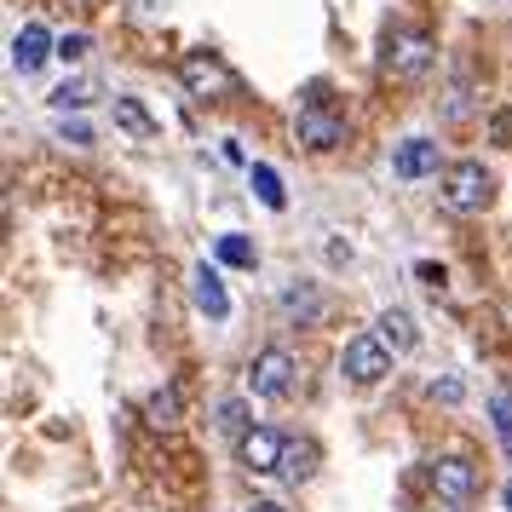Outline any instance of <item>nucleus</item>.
<instances>
[{"mask_svg":"<svg viewBox=\"0 0 512 512\" xmlns=\"http://www.w3.org/2000/svg\"><path fill=\"white\" fill-rule=\"evenodd\" d=\"M380 64H386V75H397V81H420V75L432 70V41H426L420 29H386Z\"/></svg>","mask_w":512,"mask_h":512,"instance_id":"nucleus-1","label":"nucleus"},{"mask_svg":"<svg viewBox=\"0 0 512 512\" xmlns=\"http://www.w3.org/2000/svg\"><path fill=\"white\" fill-rule=\"evenodd\" d=\"M489 190H495V179H489L484 162H455L449 173H443V208L484 213L489 208Z\"/></svg>","mask_w":512,"mask_h":512,"instance_id":"nucleus-2","label":"nucleus"},{"mask_svg":"<svg viewBox=\"0 0 512 512\" xmlns=\"http://www.w3.org/2000/svg\"><path fill=\"white\" fill-rule=\"evenodd\" d=\"M294 133H300V144H305V150H317V156H323V150H334V144L346 139V121L328 110L323 87H311V98L300 104V121H294Z\"/></svg>","mask_w":512,"mask_h":512,"instance_id":"nucleus-3","label":"nucleus"},{"mask_svg":"<svg viewBox=\"0 0 512 512\" xmlns=\"http://www.w3.org/2000/svg\"><path fill=\"white\" fill-rule=\"evenodd\" d=\"M340 374H346L351 386H374V380L392 374V351L380 346V334H357V340H346V351H340Z\"/></svg>","mask_w":512,"mask_h":512,"instance_id":"nucleus-4","label":"nucleus"},{"mask_svg":"<svg viewBox=\"0 0 512 512\" xmlns=\"http://www.w3.org/2000/svg\"><path fill=\"white\" fill-rule=\"evenodd\" d=\"M294 374H300L294 351L265 346L254 363H248V392H254V397H288V392H294Z\"/></svg>","mask_w":512,"mask_h":512,"instance_id":"nucleus-5","label":"nucleus"},{"mask_svg":"<svg viewBox=\"0 0 512 512\" xmlns=\"http://www.w3.org/2000/svg\"><path fill=\"white\" fill-rule=\"evenodd\" d=\"M179 81H185L196 98H225L236 87V75L225 70L213 52H185V58H179Z\"/></svg>","mask_w":512,"mask_h":512,"instance_id":"nucleus-6","label":"nucleus"},{"mask_svg":"<svg viewBox=\"0 0 512 512\" xmlns=\"http://www.w3.org/2000/svg\"><path fill=\"white\" fill-rule=\"evenodd\" d=\"M432 489H438L443 507H466V501L478 495V472H472V461H461V455H443V461H432Z\"/></svg>","mask_w":512,"mask_h":512,"instance_id":"nucleus-7","label":"nucleus"},{"mask_svg":"<svg viewBox=\"0 0 512 512\" xmlns=\"http://www.w3.org/2000/svg\"><path fill=\"white\" fill-rule=\"evenodd\" d=\"M282 449H288V438H277L271 426H248V432L236 438V461L248 466V472H277Z\"/></svg>","mask_w":512,"mask_h":512,"instance_id":"nucleus-8","label":"nucleus"},{"mask_svg":"<svg viewBox=\"0 0 512 512\" xmlns=\"http://www.w3.org/2000/svg\"><path fill=\"white\" fill-rule=\"evenodd\" d=\"M47 58H52V35L41 24H24L18 35H12V70L18 75H35Z\"/></svg>","mask_w":512,"mask_h":512,"instance_id":"nucleus-9","label":"nucleus"},{"mask_svg":"<svg viewBox=\"0 0 512 512\" xmlns=\"http://www.w3.org/2000/svg\"><path fill=\"white\" fill-rule=\"evenodd\" d=\"M392 167H397V179H432V173H438V144L432 139H403L397 156H392Z\"/></svg>","mask_w":512,"mask_h":512,"instance_id":"nucleus-10","label":"nucleus"},{"mask_svg":"<svg viewBox=\"0 0 512 512\" xmlns=\"http://www.w3.org/2000/svg\"><path fill=\"white\" fill-rule=\"evenodd\" d=\"M190 300L202 305L208 317H231V294H225V282L213 265H196V277H190Z\"/></svg>","mask_w":512,"mask_h":512,"instance_id":"nucleus-11","label":"nucleus"},{"mask_svg":"<svg viewBox=\"0 0 512 512\" xmlns=\"http://www.w3.org/2000/svg\"><path fill=\"white\" fill-rule=\"evenodd\" d=\"M374 328H380V346L392 351V357H397V351H415V340H420L409 311H380V317H374Z\"/></svg>","mask_w":512,"mask_h":512,"instance_id":"nucleus-12","label":"nucleus"},{"mask_svg":"<svg viewBox=\"0 0 512 512\" xmlns=\"http://www.w3.org/2000/svg\"><path fill=\"white\" fill-rule=\"evenodd\" d=\"M311 472H317V449H311V443H288V449H282L277 478H282V484H305Z\"/></svg>","mask_w":512,"mask_h":512,"instance_id":"nucleus-13","label":"nucleus"},{"mask_svg":"<svg viewBox=\"0 0 512 512\" xmlns=\"http://www.w3.org/2000/svg\"><path fill=\"white\" fill-rule=\"evenodd\" d=\"M282 311H288V317H300V323H323V294H317L311 282H300V288H288V294H282Z\"/></svg>","mask_w":512,"mask_h":512,"instance_id":"nucleus-14","label":"nucleus"},{"mask_svg":"<svg viewBox=\"0 0 512 512\" xmlns=\"http://www.w3.org/2000/svg\"><path fill=\"white\" fill-rule=\"evenodd\" d=\"M213 254H219V265H236V271H254V242L248 236H236V231H225L219 242H213Z\"/></svg>","mask_w":512,"mask_h":512,"instance_id":"nucleus-15","label":"nucleus"},{"mask_svg":"<svg viewBox=\"0 0 512 512\" xmlns=\"http://www.w3.org/2000/svg\"><path fill=\"white\" fill-rule=\"evenodd\" d=\"M179 409H185V403H179V392H173V386H162V392L144 397V420H150V426H173V420H179Z\"/></svg>","mask_w":512,"mask_h":512,"instance_id":"nucleus-16","label":"nucleus"},{"mask_svg":"<svg viewBox=\"0 0 512 512\" xmlns=\"http://www.w3.org/2000/svg\"><path fill=\"white\" fill-rule=\"evenodd\" d=\"M116 121L133 133V139H156V121L144 116V104L139 98H116Z\"/></svg>","mask_w":512,"mask_h":512,"instance_id":"nucleus-17","label":"nucleus"},{"mask_svg":"<svg viewBox=\"0 0 512 512\" xmlns=\"http://www.w3.org/2000/svg\"><path fill=\"white\" fill-rule=\"evenodd\" d=\"M213 420H219V432L242 438V432H248V403H242V397H225V403L213 409Z\"/></svg>","mask_w":512,"mask_h":512,"instance_id":"nucleus-18","label":"nucleus"},{"mask_svg":"<svg viewBox=\"0 0 512 512\" xmlns=\"http://www.w3.org/2000/svg\"><path fill=\"white\" fill-rule=\"evenodd\" d=\"M489 420H495V438H501V449H507V461H512V397H489Z\"/></svg>","mask_w":512,"mask_h":512,"instance_id":"nucleus-19","label":"nucleus"},{"mask_svg":"<svg viewBox=\"0 0 512 512\" xmlns=\"http://www.w3.org/2000/svg\"><path fill=\"white\" fill-rule=\"evenodd\" d=\"M93 81H64V87H58V93H52V104H58V110H87V104H93Z\"/></svg>","mask_w":512,"mask_h":512,"instance_id":"nucleus-20","label":"nucleus"},{"mask_svg":"<svg viewBox=\"0 0 512 512\" xmlns=\"http://www.w3.org/2000/svg\"><path fill=\"white\" fill-rule=\"evenodd\" d=\"M248 179H254V190H259L265 208H282V202H288V196H282V179L271 173V167H248Z\"/></svg>","mask_w":512,"mask_h":512,"instance_id":"nucleus-21","label":"nucleus"},{"mask_svg":"<svg viewBox=\"0 0 512 512\" xmlns=\"http://www.w3.org/2000/svg\"><path fill=\"white\" fill-rule=\"evenodd\" d=\"M87 47H93L87 35H64V41H58V58H64V64H81V58H87Z\"/></svg>","mask_w":512,"mask_h":512,"instance_id":"nucleus-22","label":"nucleus"},{"mask_svg":"<svg viewBox=\"0 0 512 512\" xmlns=\"http://www.w3.org/2000/svg\"><path fill=\"white\" fill-rule=\"evenodd\" d=\"M432 397H443V403H455V397H461V380H432Z\"/></svg>","mask_w":512,"mask_h":512,"instance_id":"nucleus-23","label":"nucleus"},{"mask_svg":"<svg viewBox=\"0 0 512 512\" xmlns=\"http://www.w3.org/2000/svg\"><path fill=\"white\" fill-rule=\"evenodd\" d=\"M248 512H282V507H277V501H254Z\"/></svg>","mask_w":512,"mask_h":512,"instance_id":"nucleus-24","label":"nucleus"},{"mask_svg":"<svg viewBox=\"0 0 512 512\" xmlns=\"http://www.w3.org/2000/svg\"><path fill=\"white\" fill-rule=\"evenodd\" d=\"M501 501H507V512H512V484H507V495H501Z\"/></svg>","mask_w":512,"mask_h":512,"instance_id":"nucleus-25","label":"nucleus"}]
</instances>
